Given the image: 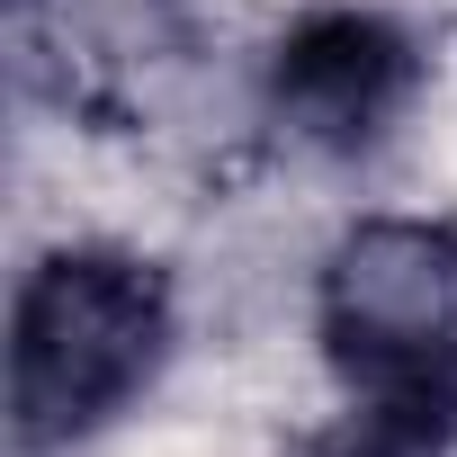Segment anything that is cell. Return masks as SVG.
Returning a JSON list of instances; mask_svg holds the SVG:
<instances>
[{
  "instance_id": "6da1fadb",
  "label": "cell",
  "mask_w": 457,
  "mask_h": 457,
  "mask_svg": "<svg viewBox=\"0 0 457 457\" xmlns=\"http://www.w3.org/2000/svg\"><path fill=\"white\" fill-rule=\"evenodd\" d=\"M314 323L359 421L412 439L457 430V224L368 215L323 261Z\"/></svg>"
},
{
  "instance_id": "7a4b0ae2",
  "label": "cell",
  "mask_w": 457,
  "mask_h": 457,
  "mask_svg": "<svg viewBox=\"0 0 457 457\" xmlns=\"http://www.w3.org/2000/svg\"><path fill=\"white\" fill-rule=\"evenodd\" d=\"M170 350V287L135 252H54L19 287L10 323V439L19 457L108 430Z\"/></svg>"
},
{
  "instance_id": "3957f363",
  "label": "cell",
  "mask_w": 457,
  "mask_h": 457,
  "mask_svg": "<svg viewBox=\"0 0 457 457\" xmlns=\"http://www.w3.org/2000/svg\"><path fill=\"white\" fill-rule=\"evenodd\" d=\"M412 81H421V54H412V37L395 19H377V10H323V19H305L278 46L270 99H278V117L305 144L359 153V144H377L403 117Z\"/></svg>"
},
{
  "instance_id": "277c9868",
  "label": "cell",
  "mask_w": 457,
  "mask_h": 457,
  "mask_svg": "<svg viewBox=\"0 0 457 457\" xmlns=\"http://www.w3.org/2000/svg\"><path fill=\"white\" fill-rule=\"evenodd\" d=\"M314 457H439V439H412V430H386V421H359L350 412V430L323 439Z\"/></svg>"
}]
</instances>
